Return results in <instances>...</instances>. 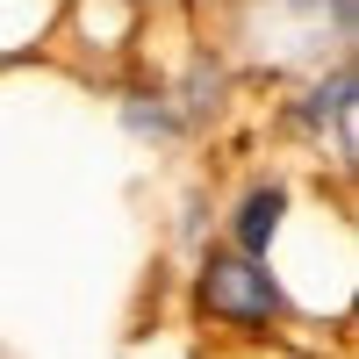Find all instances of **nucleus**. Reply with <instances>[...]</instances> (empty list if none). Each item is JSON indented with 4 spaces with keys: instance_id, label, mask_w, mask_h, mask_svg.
I'll return each mask as SVG.
<instances>
[{
    "instance_id": "obj_1",
    "label": "nucleus",
    "mask_w": 359,
    "mask_h": 359,
    "mask_svg": "<svg viewBox=\"0 0 359 359\" xmlns=\"http://www.w3.org/2000/svg\"><path fill=\"white\" fill-rule=\"evenodd\" d=\"M194 302L208 323H223V331H273L287 323V287L266 259H237L230 245H208L201 252V273H194Z\"/></svg>"
},
{
    "instance_id": "obj_2",
    "label": "nucleus",
    "mask_w": 359,
    "mask_h": 359,
    "mask_svg": "<svg viewBox=\"0 0 359 359\" xmlns=\"http://www.w3.org/2000/svg\"><path fill=\"white\" fill-rule=\"evenodd\" d=\"M352 94H359V72H352V57H338V65L294 101V130H309V137L338 130V151L352 158Z\"/></svg>"
},
{
    "instance_id": "obj_3",
    "label": "nucleus",
    "mask_w": 359,
    "mask_h": 359,
    "mask_svg": "<svg viewBox=\"0 0 359 359\" xmlns=\"http://www.w3.org/2000/svg\"><path fill=\"white\" fill-rule=\"evenodd\" d=\"M280 223H287V187H280V180L245 187L237 208H230V252H237V259H266V252H273V237H280Z\"/></svg>"
},
{
    "instance_id": "obj_4",
    "label": "nucleus",
    "mask_w": 359,
    "mask_h": 359,
    "mask_svg": "<svg viewBox=\"0 0 359 359\" xmlns=\"http://www.w3.org/2000/svg\"><path fill=\"white\" fill-rule=\"evenodd\" d=\"M216 94H223V72L208 65V57H194V72H187V86H180V108H172V115H180V130H194V123H208V115L223 108Z\"/></svg>"
},
{
    "instance_id": "obj_5",
    "label": "nucleus",
    "mask_w": 359,
    "mask_h": 359,
    "mask_svg": "<svg viewBox=\"0 0 359 359\" xmlns=\"http://www.w3.org/2000/svg\"><path fill=\"white\" fill-rule=\"evenodd\" d=\"M123 123H130L137 137H158V144L187 137V130H180V115H172V101H165V94H130V101H123Z\"/></svg>"
}]
</instances>
